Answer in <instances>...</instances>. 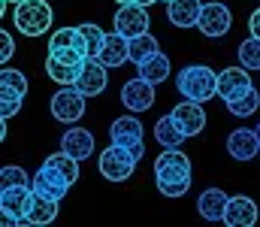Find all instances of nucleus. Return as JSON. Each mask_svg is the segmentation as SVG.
Here are the masks:
<instances>
[{
	"instance_id": "nucleus-1",
	"label": "nucleus",
	"mask_w": 260,
	"mask_h": 227,
	"mask_svg": "<svg viewBox=\"0 0 260 227\" xmlns=\"http://www.w3.org/2000/svg\"><path fill=\"white\" fill-rule=\"evenodd\" d=\"M194 167L182 149H164L154 157V182L164 197H185L191 191Z\"/></svg>"
},
{
	"instance_id": "nucleus-2",
	"label": "nucleus",
	"mask_w": 260,
	"mask_h": 227,
	"mask_svg": "<svg viewBox=\"0 0 260 227\" xmlns=\"http://www.w3.org/2000/svg\"><path fill=\"white\" fill-rule=\"evenodd\" d=\"M176 88L185 100L209 103L212 97H218V73L206 64H188L176 76Z\"/></svg>"
},
{
	"instance_id": "nucleus-3",
	"label": "nucleus",
	"mask_w": 260,
	"mask_h": 227,
	"mask_svg": "<svg viewBox=\"0 0 260 227\" xmlns=\"http://www.w3.org/2000/svg\"><path fill=\"white\" fill-rule=\"evenodd\" d=\"M12 21H15L18 34H24V37H43V34L52 30L55 12H52L49 0H21V3H15Z\"/></svg>"
},
{
	"instance_id": "nucleus-4",
	"label": "nucleus",
	"mask_w": 260,
	"mask_h": 227,
	"mask_svg": "<svg viewBox=\"0 0 260 227\" xmlns=\"http://www.w3.org/2000/svg\"><path fill=\"white\" fill-rule=\"evenodd\" d=\"M88 64V55L82 49H58L46 55V73L58 85H76Z\"/></svg>"
},
{
	"instance_id": "nucleus-5",
	"label": "nucleus",
	"mask_w": 260,
	"mask_h": 227,
	"mask_svg": "<svg viewBox=\"0 0 260 227\" xmlns=\"http://www.w3.org/2000/svg\"><path fill=\"white\" fill-rule=\"evenodd\" d=\"M30 203H34V188L30 185H3L0 188L3 224H27Z\"/></svg>"
},
{
	"instance_id": "nucleus-6",
	"label": "nucleus",
	"mask_w": 260,
	"mask_h": 227,
	"mask_svg": "<svg viewBox=\"0 0 260 227\" xmlns=\"http://www.w3.org/2000/svg\"><path fill=\"white\" fill-rule=\"evenodd\" d=\"M136 160H139V157H136L133 151L109 143L106 149L100 151V157H97V170H100V176L109 179V182H127L130 176H133V170H136Z\"/></svg>"
},
{
	"instance_id": "nucleus-7",
	"label": "nucleus",
	"mask_w": 260,
	"mask_h": 227,
	"mask_svg": "<svg viewBox=\"0 0 260 227\" xmlns=\"http://www.w3.org/2000/svg\"><path fill=\"white\" fill-rule=\"evenodd\" d=\"M85 100L88 97L76 85H61V91H55V97L49 103V112H52V118H58L64 124H76L85 115Z\"/></svg>"
},
{
	"instance_id": "nucleus-8",
	"label": "nucleus",
	"mask_w": 260,
	"mask_h": 227,
	"mask_svg": "<svg viewBox=\"0 0 260 227\" xmlns=\"http://www.w3.org/2000/svg\"><path fill=\"white\" fill-rule=\"evenodd\" d=\"M109 143L121 146V149L133 151L136 157L145 154V137H142V121L133 115H121L109 124Z\"/></svg>"
},
{
	"instance_id": "nucleus-9",
	"label": "nucleus",
	"mask_w": 260,
	"mask_h": 227,
	"mask_svg": "<svg viewBox=\"0 0 260 227\" xmlns=\"http://www.w3.org/2000/svg\"><path fill=\"white\" fill-rule=\"evenodd\" d=\"M230 27H233V12H230V6H224V3H218V0H212V3L203 6L200 24H197V30H200L203 37L221 40V37L230 34Z\"/></svg>"
},
{
	"instance_id": "nucleus-10",
	"label": "nucleus",
	"mask_w": 260,
	"mask_h": 227,
	"mask_svg": "<svg viewBox=\"0 0 260 227\" xmlns=\"http://www.w3.org/2000/svg\"><path fill=\"white\" fill-rule=\"evenodd\" d=\"M148 6H139V3H121L118 6V12L112 15V24H115V34H121V37H142V34H148V24H151V18H148V12H145Z\"/></svg>"
},
{
	"instance_id": "nucleus-11",
	"label": "nucleus",
	"mask_w": 260,
	"mask_h": 227,
	"mask_svg": "<svg viewBox=\"0 0 260 227\" xmlns=\"http://www.w3.org/2000/svg\"><path fill=\"white\" fill-rule=\"evenodd\" d=\"M154 88H157V85L145 82L142 76L127 79L124 88H121V106H124L127 112H148V109L154 106Z\"/></svg>"
},
{
	"instance_id": "nucleus-12",
	"label": "nucleus",
	"mask_w": 260,
	"mask_h": 227,
	"mask_svg": "<svg viewBox=\"0 0 260 227\" xmlns=\"http://www.w3.org/2000/svg\"><path fill=\"white\" fill-rule=\"evenodd\" d=\"M248 73L251 70H245V67H227V70H221L218 73V97L224 103H233L245 91H251L254 85H251V76Z\"/></svg>"
},
{
	"instance_id": "nucleus-13",
	"label": "nucleus",
	"mask_w": 260,
	"mask_h": 227,
	"mask_svg": "<svg viewBox=\"0 0 260 227\" xmlns=\"http://www.w3.org/2000/svg\"><path fill=\"white\" fill-rule=\"evenodd\" d=\"M30 188H34L37 194L52 197V200H64L67 191H70V182H67L55 167H49V164L43 160V167H40V170L34 173V179H30Z\"/></svg>"
},
{
	"instance_id": "nucleus-14",
	"label": "nucleus",
	"mask_w": 260,
	"mask_h": 227,
	"mask_svg": "<svg viewBox=\"0 0 260 227\" xmlns=\"http://www.w3.org/2000/svg\"><path fill=\"white\" fill-rule=\"evenodd\" d=\"M257 221H260V209L251 197H245V194L230 197L227 212H224V224L227 227H254Z\"/></svg>"
},
{
	"instance_id": "nucleus-15",
	"label": "nucleus",
	"mask_w": 260,
	"mask_h": 227,
	"mask_svg": "<svg viewBox=\"0 0 260 227\" xmlns=\"http://www.w3.org/2000/svg\"><path fill=\"white\" fill-rule=\"evenodd\" d=\"M227 151L233 160L245 164V160H254L260 154V140L254 127H236L230 137H227Z\"/></svg>"
},
{
	"instance_id": "nucleus-16",
	"label": "nucleus",
	"mask_w": 260,
	"mask_h": 227,
	"mask_svg": "<svg viewBox=\"0 0 260 227\" xmlns=\"http://www.w3.org/2000/svg\"><path fill=\"white\" fill-rule=\"evenodd\" d=\"M173 118H176V124L182 127L185 137H197V134H203V127H206V109H203V103H197V100H182V103L173 109Z\"/></svg>"
},
{
	"instance_id": "nucleus-17",
	"label": "nucleus",
	"mask_w": 260,
	"mask_h": 227,
	"mask_svg": "<svg viewBox=\"0 0 260 227\" xmlns=\"http://www.w3.org/2000/svg\"><path fill=\"white\" fill-rule=\"evenodd\" d=\"M109 67L100 61V58H88V64H85V70L79 76V82H76V88L85 94V97H97V94H103V88H106V73Z\"/></svg>"
},
{
	"instance_id": "nucleus-18",
	"label": "nucleus",
	"mask_w": 260,
	"mask_h": 227,
	"mask_svg": "<svg viewBox=\"0 0 260 227\" xmlns=\"http://www.w3.org/2000/svg\"><path fill=\"white\" fill-rule=\"evenodd\" d=\"M200 15H203V3L200 0H170L167 3V18L173 27H197L200 24Z\"/></svg>"
},
{
	"instance_id": "nucleus-19",
	"label": "nucleus",
	"mask_w": 260,
	"mask_h": 227,
	"mask_svg": "<svg viewBox=\"0 0 260 227\" xmlns=\"http://www.w3.org/2000/svg\"><path fill=\"white\" fill-rule=\"evenodd\" d=\"M227 203H230V197H227L221 188H206V191L197 197V212H200V218H206V221H224Z\"/></svg>"
},
{
	"instance_id": "nucleus-20",
	"label": "nucleus",
	"mask_w": 260,
	"mask_h": 227,
	"mask_svg": "<svg viewBox=\"0 0 260 227\" xmlns=\"http://www.w3.org/2000/svg\"><path fill=\"white\" fill-rule=\"evenodd\" d=\"M61 151L73 154L76 160H85L94 154V134L85 131V127H70L64 137H61Z\"/></svg>"
},
{
	"instance_id": "nucleus-21",
	"label": "nucleus",
	"mask_w": 260,
	"mask_h": 227,
	"mask_svg": "<svg viewBox=\"0 0 260 227\" xmlns=\"http://www.w3.org/2000/svg\"><path fill=\"white\" fill-rule=\"evenodd\" d=\"M173 73V64H170V58L164 55V52H154V55H148L145 61H139L136 64V76H142L145 82H151V85H160V82H167Z\"/></svg>"
},
{
	"instance_id": "nucleus-22",
	"label": "nucleus",
	"mask_w": 260,
	"mask_h": 227,
	"mask_svg": "<svg viewBox=\"0 0 260 227\" xmlns=\"http://www.w3.org/2000/svg\"><path fill=\"white\" fill-rule=\"evenodd\" d=\"M100 61L106 67H124L130 61V40L121 34H106V43L100 49Z\"/></svg>"
},
{
	"instance_id": "nucleus-23",
	"label": "nucleus",
	"mask_w": 260,
	"mask_h": 227,
	"mask_svg": "<svg viewBox=\"0 0 260 227\" xmlns=\"http://www.w3.org/2000/svg\"><path fill=\"white\" fill-rule=\"evenodd\" d=\"M58 206H61V200H52V197L34 191V203H30V212H27V224H37V227L52 224L58 218Z\"/></svg>"
},
{
	"instance_id": "nucleus-24",
	"label": "nucleus",
	"mask_w": 260,
	"mask_h": 227,
	"mask_svg": "<svg viewBox=\"0 0 260 227\" xmlns=\"http://www.w3.org/2000/svg\"><path fill=\"white\" fill-rule=\"evenodd\" d=\"M154 140H157L164 149H182V143H185L188 137L182 134V127L176 124V118H173V112H170V115H164V118L154 121Z\"/></svg>"
},
{
	"instance_id": "nucleus-25",
	"label": "nucleus",
	"mask_w": 260,
	"mask_h": 227,
	"mask_svg": "<svg viewBox=\"0 0 260 227\" xmlns=\"http://www.w3.org/2000/svg\"><path fill=\"white\" fill-rule=\"evenodd\" d=\"M79 34H82V52H85L88 58H100V49H103V43H106L103 27L94 24V21H85V24H79Z\"/></svg>"
},
{
	"instance_id": "nucleus-26",
	"label": "nucleus",
	"mask_w": 260,
	"mask_h": 227,
	"mask_svg": "<svg viewBox=\"0 0 260 227\" xmlns=\"http://www.w3.org/2000/svg\"><path fill=\"white\" fill-rule=\"evenodd\" d=\"M46 164H49V167H55L67 182H70V185H76V179H79V160H76L73 154H67V151H55V154H49V157H46Z\"/></svg>"
},
{
	"instance_id": "nucleus-27",
	"label": "nucleus",
	"mask_w": 260,
	"mask_h": 227,
	"mask_svg": "<svg viewBox=\"0 0 260 227\" xmlns=\"http://www.w3.org/2000/svg\"><path fill=\"white\" fill-rule=\"evenodd\" d=\"M257 109H260V91L257 88H251V91H245L239 100L227 103V112L236 115V118H248V115H254Z\"/></svg>"
},
{
	"instance_id": "nucleus-28",
	"label": "nucleus",
	"mask_w": 260,
	"mask_h": 227,
	"mask_svg": "<svg viewBox=\"0 0 260 227\" xmlns=\"http://www.w3.org/2000/svg\"><path fill=\"white\" fill-rule=\"evenodd\" d=\"M58 49H82V34H79V27H58V30H52V37H49V52H58Z\"/></svg>"
},
{
	"instance_id": "nucleus-29",
	"label": "nucleus",
	"mask_w": 260,
	"mask_h": 227,
	"mask_svg": "<svg viewBox=\"0 0 260 227\" xmlns=\"http://www.w3.org/2000/svg\"><path fill=\"white\" fill-rule=\"evenodd\" d=\"M0 91H3V94H18V97H24V94H27V76L21 73V70L3 67V70H0Z\"/></svg>"
},
{
	"instance_id": "nucleus-30",
	"label": "nucleus",
	"mask_w": 260,
	"mask_h": 227,
	"mask_svg": "<svg viewBox=\"0 0 260 227\" xmlns=\"http://www.w3.org/2000/svg\"><path fill=\"white\" fill-rule=\"evenodd\" d=\"M236 58H239V64H242L245 70H260V40L257 37L242 40L239 49H236Z\"/></svg>"
},
{
	"instance_id": "nucleus-31",
	"label": "nucleus",
	"mask_w": 260,
	"mask_h": 227,
	"mask_svg": "<svg viewBox=\"0 0 260 227\" xmlns=\"http://www.w3.org/2000/svg\"><path fill=\"white\" fill-rule=\"evenodd\" d=\"M154 52H160L157 37L142 34V37H133V40H130V61H133V64L145 61V58H148V55H154Z\"/></svg>"
},
{
	"instance_id": "nucleus-32",
	"label": "nucleus",
	"mask_w": 260,
	"mask_h": 227,
	"mask_svg": "<svg viewBox=\"0 0 260 227\" xmlns=\"http://www.w3.org/2000/svg\"><path fill=\"white\" fill-rule=\"evenodd\" d=\"M0 185H30V176H27L21 167L6 164V167L0 170Z\"/></svg>"
},
{
	"instance_id": "nucleus-33",
	"label": "nucleus",
	"mask_w": 260,
	"mask_h": 227,
	"mask_svg": "<svg viewBox=\"0 0 260 227\" xmlns=\"http://www.w3.org/2000/svg\"><path fill=\"white\" fill-rule=\"evenodd\" d=\"M21 100H24V97H18V94H3V91H0V118L18 115V112H21Z\"/></svg>"
},
{
	"instance_id": "nucleus-34",
	"label": "nucleus",
	"mask_w": 260,
	"mask_h": 227,
	"mask_svg": "<svg viewBox=\"0 0 260 227\" xmlns=\"http://www.w3.org/2000/svg\"><path fill=\"white\" fill-rule=\"evenodd\" d=\"M12 52H15V43H12V34H9V30H0V61H3V64H9V58H12Z\"/></svg>"
},
{
	"instance_id": "nucleus-35",
	"label": "nucleus",
	"mask_w": 260,
	"mask_h": 227,
	"mask_svg": "<svg viewBox=\"0 0 260 227\" xmlns=\"http://www.w3.org/2000/svg\"><path fill=\"white\" fill-rule=\"evenodd\" d=\"M248 30H251V37H257L260 40V6L248 15Z\"/></svg>"
},
{
	"instance_id": "nucleus-36",
	"label": "nucleus",
	"mask_w": 260,
	"mask_h": 227,
	"mask_svg": "<svg viewBox=\"0 0 260 227\" xmlns=\"http://www.w3.org/2000/svg\"><path fill=\"white\" fill-rule=\"evenodd\" d=\"M130 3H139V6H151V3H157V0H130Z\"/></svg>"
},
{
	"instance_id": "nucleus-37",
	"label": "nucleus",
	"mask_w": 260,
	"mask_h": 227,
	"mask_svg": "<svg viewBox=\"0 0 260 227\" xmlns=\"http://www.w3.org/2000/svg\"><path fill=\"white\" fill-rule=\"evenodd\" d=\"M254 131H257V140H260V121H257V127H254Z\"/></svg>"
},
{
	"instance_id": "nucleus-38",
	"label": "nucleus",
	"mask_w": 260,
	"mask_h": 227,
	"mask_svg": "<svg viewBox=\"0 0 260 227\" xmlns=\"http://www.w3.org/2000/svg\"><path fill=\"white\" fill-rule=\"evenodd\" d=\"M115 3H118V6H121V3H130V0H115Z\"/></svg>"
},
{
	"instance_id": "nucleus-39",
	"label": "nucleus",
	"mask_w": 260,
	"mask_h": 227,
	"mask_svg": "<svg viewBox=\"0 0 260 227\" xmlns=\"http://www.w3.org/2000/svg\"><path fill=\"white\" fill-rule=\"evenodd\" d=\"M6 3H21V0H6Z\"/></svg>"
},
{
	"instance_id": "nucleus-40",
	"label": "nucleus",
	"mask_w": 260,
	"mask_h": 227,
	"mask_svg": "<svg viewBox=\"0 0 260 227\" xmlns=\"http://www.w3.org/2000/svg\"><path fill=\"white\" fill-rule=\"evenodd\" d=\"M164 3H170V0H164Z\"/></svg>"
}]
</instances>
